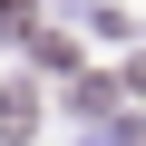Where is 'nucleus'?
<instances>
[{
	"instance_id": "1",
	"label": "nucleus",
	"mask_w": 146,
	"mask_h": 146,
	"mask_svg": "<svg viewBox=\"0 0 146 146\" xmlns=\"http://www.w3.org/2000/svg\"><path fill=\"white\" fill-rule=\"evenodd\" d=\"M0 39H29V0H0Z\"/></svg>"
}]
</instances>
